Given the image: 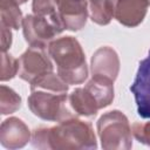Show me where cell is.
Here are the masks:
<instances>
[{
    "label": "cell",
    "instance_id": "cell-1",
    "mask_svg": "<svg viewBox=\"0 0 150 150\" xmlns=\"http://www.w3.org/2000/svg\"><path fill=\"white\" fill-rule=\"evenodd\" d=\"M32 144L38 149L81 150L96 149L93 125L77 116L63 120L54 127H39L32 132Z\"/></svg>",
    "mask_w": 150,
    "mask_h": 150
},
{
    "label": "cell",
    "instance_id": "cell-2",
    "mask_svg": "<svg viewBox=\"0 0 150 150\" xmlns=\"http://www.w3.org/2000/svg\"><path fill=\"white\" fill-rule=\"evenodd\" d=\"M47 50L56 64L59 76L68 84H80L88 77L86 55L76 38L68 35L54 39Z\"/></svg>",
    "mask_w": 150,
    "mask_h": 150
},
{
    "label": "cell",
    "instance_id": "cell-3",
    "mask_svg": "<svg viewBox=\"0 0 150 150\" xmlns=\"http://www.w3.org/2000/svg\"><path fill=\"white\" fill-rule=\"evenodd\" d=\"M104 150H128L132 146V131L128 117L120 110L103 114L96 124Z\"/></svg>",
    "mask_w": 150,
    "mask_h": 150
},
{
    "label": "cell",
    "instance_id": "cell-4",
    "mask_svg": "<svg viewBox=\"0 0 150 150\" xmlns=\"http://www.w3.org/2000/svg\"><path fill=\"white\" fill-rule=\"evenodd\" d=\"M29 110L41 120L61 122L76 116L68 102L67 93L47 89H32L27 100Z\"/></svg>",
    "mask_w": 150,
    "mask_h": 150
},
{
    "label": "cell",
    "instance_id": "cell-5",
    "mask_svg": "<svg viewBox=\"0 0 150 150\" xmlns=\"http://www.w3.org/2000/svg\"><path fill=\"white\" fill-rule=\"evenodd\" d=\"M63 30L62 22L56 19L29 14L22 20L23 36L30 47L46 48Z\"/></svg>",
    "mask_w": 150,
    "mask_h": 150
},
{
    "label": "cell",
    "instance_id": "cell-6",
    "mask_svg": "<svg viewBox=\"0 0 150 150\" xmlns=\"http://www.w3.org/2000/svg\"><path fill=\"white\" fill-rule=\"evenodd\" d=\"M45 48L29 47L19 57L18 76L32 84L40 77L53 73V62Z\"/></svg>",
    "mask_w": 150,
    "mask_h": 150
},
{
    "label": "cell",
    "instance_id": "cell-7",
    "mask_svg": "<svg viewBox=\"0 0 150 150\" xmlns=\"http://www.w3.org/2000/svg\"><path fill=\"white\" fill-rule=\"evenodd\" d=\"M130 90L137 105V112L143 118H150V49L139 64Z\"/></svg>",
    "mask_w": 150,
    "mask_h": 150
},
{
    "label": "cell",
    "instance_id": "cell-8",
    "mask_svg": "<svg viewBox=\"0 0 150 150\" xmlns=\"http://www.w3.org/2000/svg\"><path fill=\"white\" fill-rule=\"evenodd\" d=\"M114 11V18L125 27H136L143 22L150 0H108Z\"/></svg>",
    "mask_w": 150,
    "mask_h": 150
},
{
    "label": "cell",
    "instance_id": "cell-9",
    "mask_svg": "<svg viewBox=\"0 0 150 150\" xmlns=\"http://www.w3.org/2000/svg\"><path fill=\"white\" fill-rule=\"evenodd\" d=\"M29 141H32V132L22 120L9 117L1 123L0 143L4 148L9 150L20 149Z\"/></svg>",
    "mask_w": 150,
    "mask_h": 150
},
{
    "label": "cell",
    "instance_id": "cell-10",
    "mask_svg": "<svg viewBox=\"0 0 150 150\" xmlns=\"http://www.w3.org/2000/svg\"><path fill=\"white\" fill-rule=\"evenodd\" d=\"M59 15L64 29L80 30L86 26L89 0H57Z\"/></svg>",
    "mask_w": 150,
    "mask_h": 150
},
{
    "label": "cell",
    "instance_id": "cell-11",
    "mask_svg": "<svg viewBox=\"0 0 150 150\" xmlns=\"http://www.w3.org/2000/svg\"><path fill=\"white\" fill-rule=\"evenodd\" d=\"M90 69L91 75H100L115 81L120 71V59L116 50L109 46L96 49L90 60Z\"/></svg>",
    "mask_w": 150,
    "mask_h": 150
},
{
    "label": "cell",
    "instance_id": "cell-12",
    "mask_svg": "<svg viewBox=\"0 0 150 150\" xmlns=\"http://www.w3.org/2000/svg\"><path fill=\"white\" fill-rule=\"evenodd\" d=\"M68 102L76 116L93 117L100 110L91 93L86 88H76L68 95Z\"/></svg>",
    "mask_w": 150,
    "mask_h": 150
},
{
    "label": "cell",
    "instance_id": "cell-13",
    "mask_svg": "<svg viewBox=\"0 0 150 150\" xmlns=\"http://www.w3.org/2000/svg\"><path fill=\"white\" fill-rule=\"evenodd\" d=\"M96 100L98 108L103 109L110 105L114 101V81L100 76V75H91V79L84 86Z\"/></svg>",
    "mask_w": 150,
    "mask_h": 150
},
{
    "label": "cell",
    "instance_id": "cell-14",
    "mask_svg": "<svg viewBox=\"0 0 150 150\" xmlns=\"http://www.w3.org/2000/svg\"><path fill=\"white\" fill-rule=\"evenodd\" d=\"M0 19L1 25L11 29H19L22 27V13L19 4L15 0H0Z\"/></svg>",
    "mask_w": 150,
    "mask_h": 150
},
{
    "label": "cell",
    "instance_id": "cell-15",
    "mask_svg": "<svg viewBox=\"0 0 150 150\" xmlns=\"http://www.w3.org/2000/svg\"><path fill=\"white\" fill-rule=\"evenodd\" d=\"M88 14L93 22L105 26L114 18V11L108 0H89Z\"/></svg>",
    "mask_w": 150,
    "mask_h": 150
},
{
    "label": "cell",
    "instance_id": "cell-16",
    "mask_svg": "<svg viewBox=\"0 0 150 150\" xmlns=\"http://www.w3.org/2000/svg\"><path fill=\"white\" fill-rule=\"evenodd\" d=\"M21 107V97L12 88L1 84L0 87V110L1 115L15 112Z\"/></svg>",
    "mask_w": 150,
    "mask_h": 150
},
{
    "label": "cell",
    "instance_id": "cell-17",
    "mask_svg": "<svg viewBox=\"0 0 150 150\" xmlns=\"http://www.w3.org/2000/svg\"><path fill=\"white\" fill-rule=\"evenodd\" d=\"M32 9H33V14H35V15L56 19V20L61 21V18L59 15L57 0H33Z\"/></svg>",
    "mask_w": 150,
    "mask_h": 150
},
{
    "label": "cell",
    "instance_id": "cell-18",
    "mask_svg": "<svg viewBox=\"0 0 150 150\" xmlns=\"http://www.w3.org/2000/svg\"><path fill=\"white\" fill-rule=\"evenodd\" d=\"M19 71V60L13 57L9 53H1V70H0V80L2 82L12 80Z\"/></svg>",
    "mask_w": 150,
    "mask_h": 150
},
{
    "label": "cell",
    "instance_id": "cell-19",
    "mask_svg": "<svg viewBox=\"0 0 150 150\" xmlns=\"http://www.w3.org/2000/svg\"><path fill=\"white\" fill-rule=\"evenodd\" d=\"M132 136L145 145H150V121L149 122H136L131 127Z\"/></svg>",
    "mask_w": 150,
    "mask_h": 150
},
{
    "label": "cell",
    "instance_id": "cell-20",
    "mask_svg": "<svg viewBox=\"0 0 150 150\" xmlns=\"http://www.w3.org/2000/svg\"><path fill=\"white\" fill-rule=\"evenodd\" d=\"M12 45V32L5 25H1V53L7 52Z\"/></svg>",
    "mask_w": 150,
    "mask_h": 150
},
{
    "label": "cell",
    "instance_id": "cell-21",
    "mask_svg": "<svg viewBox=\"0 0 150 150\" xmlns=\"http://www.w3.org/2000/svg\"><path fill=\"white\" fill-rule=\"evenodd\" d=\"M15 1H16V2L19 4V5H21V4H25V2L27 1V0H15Z\"/></svg>",
    "mask_w": 150,
    "mask_h": 150
}]
</instances>
